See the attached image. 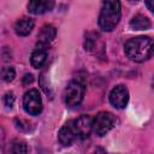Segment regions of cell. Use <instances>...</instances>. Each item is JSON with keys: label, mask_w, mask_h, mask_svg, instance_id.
Wrapping results in <instances>:
<instances>
[{"label": "cell", "mask_w": 154, "mask_h": 154, "mask_svg": "<svg viewBox=\"0 0 154 154\" xmlns=\"http://www.w3.org/2000/svg\"><path fill=\"white\" fill-rule=\"evenodd\" d=\"M146 6L148 7V10H150V11L154 13V0H149V1H146Z\"/></svg>", "instance_id": "ac0fdd59"}, {"label": "cell", "mask_w": 154, "mask_h": 154, "mask_svg": "<svg viewBox=\"0 0 154 154\" xmlns=\"http://www.w3.org/2000/svg\"><path fill=\"white\" fill-rule=\"evenodd\" d=\"M84 93H85V87L82 82L76 79L71 81L64 91V100L66 106L70 108H75L79 106V103L84 97Z\"/></svg>", "instance_id": "3957f363"}, {"label": "cell", "mask_w": 154, "mask_h": 154, "mask_svg": "<svg viewBox=\"0 0 154 154\" xmlns=\"http://www.w3.org/2000/svg\"><path fill=\"white\" fill-rule=\"evenodd\" d=\"M47 60V49L46 48H42V47H37L32 53H31V57H30V63L32 65V67L35 69H40L45 65Z\"/></svg>", "instance_id": "7c38bea8"}, {"label": "cell", "mask_w": 154, "mask_h": 154, "mask_svg": "<svg viewBox=\"0 0 154 154\" xmlns=\"http://www.w3.org/2000/svg\"><path fill=\"white\" fill-rule=\"evenodd\" d=\"M116 124V118L109 112H100L93 120V131L97 136H105Z\"/></svg>", "instance_id": "277c9868"}, {"label": "cell", "mask_w": 154, "mask_h": 154, "mask_svg": "<svg viewBox=\"0 0 154 154\" xmlns=\"http://www.w3.org/2000/svg\"><path fill=\"white\" fill-rule=\"evenodd\" d=\"M54 1L52 0H34L28 4V11L32 14H42L53 8Z\"/></svg>", "instance_id": "30bf717a"}, {"label": "cell", "mask_w": 154, "mask_h": 154, "mask_svg": "<svg viewBox=\"0 0 154 154\" xmlns=\"http://www.w3.org/2000/svg\"><path fill=\"white\" fill-rule=\"evenodd\" d=\"M14 76H16V71H14V69H13L12 66H6V67H4L2 71H1V77H2V79H4L5 82H11V81H13Z\"/></svg>", "instance_id": "9a60e30c"}, {"label": "cell", "mask_w": 154, "mask_h": 154, "mask_svg": "<svg viewBox=\"0 0 154 154\" xmlns=\"http://www.w3.org/2000/svg\"><path fill=\"white\" fill-rule=\"evenodd\" d=\"M32 81H34V78H32V75H31V73H26V75L23 77V84L31 83Z\"/></svg>", "instance_id": "e0dca14e"}, {"label": "cell", "mask_w": 154, "mask_h": 154, "mask_svg": "<svg viewBox=\"0 0 154 154\" xmlns=\"http://www.w3.org/2000/svg\"><path fill=\"white\" fill-rule=\"evenodd\" d=\"M120 16H122V7L119 1L116 0L103 1L99 16L100 29H102L103 31H112L119 23Z\"/></svg>", "instance_id": "7a4b0ae2"}, {"label": "cell", "mask_w": 154, "mask_h": 154, "mask_svg": "<svg viewBox=\"0 0 154 154\" xmlns=\"http://www.w3.org/2000/svg\"><path fill=\"white\" fill-rule=\"evenodd\" d=\"M4 103H5L6 107H10V108L13 106V103H14V95H13L12 91L5 94V96H4Z\"/></svg>", "instance_id": "2e32d148"}, {"label": "cell", "mask_w": 154, "mask_h": 154, "mask_svg": "<svg viewBox=\"0 0 154 154\" xmlns=\"http://www.w3.org/2000/svg\"><path fill=\"white\" fill-rule=\"evenodd\" d=\"M55 35H57V30L53 25L51 24L43 25L37 35V47L47 48V46L54 40Z\"/></svg>", "instance_id": "ba28073f"}, {"label": "cell", "mask_w": 154, "mask_h": 154, "mask_svg": "<svg viewBox=\"0 0 154 154\" xmlns=\"http://www.w3.org/2000/svg\"><path fill=\"white\" fill-rule=\"evenodd\" d=\"M58 138H59V142H60L63 146H65V147H69V146L72 144V142L77 138L76 131H75L73 125H72V120L67 122V123L59 130Z\"/></svg>", "instance_id": "9c48e42d"}, {"label": "cell", "mask_w": 154, "mask_h": 154, "mask_svg": "<svg viewBox=\"0 0 154 154\" xmlns=\"http://www.w3.org/2000/svg\"><path fill=\"white\" fill-rule=\"evenodd\" d=\"M150 20L143 14H136L130 20V28L132 30H147L150 28Z\"/></svg>", "instance_id": "4fadbf2b"}, {"label": "cell", "mask_w": 154, "mask_h": 154, "mask_svg": "<svg viewBox=\"0 0 154 154\" xmlns=\"http://www.w3.org/2000/svg\"><path fill=\"white\" fill-rule=\"evenodd\" d=\"M35 22L30 17H22L14 23V31L18 36H26L34 29Z\"/></svg>", "instance_id": "8fae6325"}, {"label": "cell", "mask_w": 154, "mask_h": 154, "mask_svg": "<svg viewBox=\"0 0 154 154\" xmlns=\"http://www.w3.org/2000/svg\"><path fill=\"white\" fill-rule=\"evenodd\" d=\"M108 97H109V102L112 103L113 107L122 109V108H124L128 105V101H129V90L123 84L116 85L111 90Z\"/></svg>", "instance_id": "8992f818"}, {"label": "cell", "mask_w": 154, "mask_h": 154, "mask_svg": "<svg viewBox=\"0 0 154 154\" xmlns=\"http://www.w3.org/2000/svg\"><path fill=\"white\" fill-rule=\"evenodd\" d=\"M11 153L12 154H28V146L26 142L19 138L13 140L11 144Z\"/></svg>", "instance_id": "5bb4252c"}, {"label": "cell", "mask_w": 154, "mask_h": 154, "mask_svg": "<svg viewBox=\"0 0 154 154\" xmlns=\"http://www.w3.org/2000/svg\"><path fill=\"white\" fill-rule=\"evenodd\" d=\"M93 120L94 119L89 114H82L77 119L72 120V125H73L77 137L87 138L90 135V132L93 130Z\"/></svg>", "instance_id": "52a82bcc"}, {"label": "cell", "mask_w": 154, "mask_h": 154, "mask_svg": "<svg viewBox=\"0 0 154 154\" xmlns=\"http://www.w3.org/2000/svg\"><path fill=\"white\" fill-rule=\"evenodd\" d=\"M23 107L30 116H37L42 112V99L37 89H30L24 94Z\"/></svg>", "instance_id": "5b68a950"}, {"label": "cell", "mask_w": 154, "mask_h": 154, "mask_svg": "<svg viewBox=\"0 0 154 154\" xmlns=\"http://www.w3.org/2000/svg\"><path fill=\"white\" fill-rule=\"evenodd\" d=\"M124 51L128 58L136 63H142L154 54V42L148 36L132 37L125 42Z\"/></svg>", "instance_id": "6da1fadb"}]
</instances>
